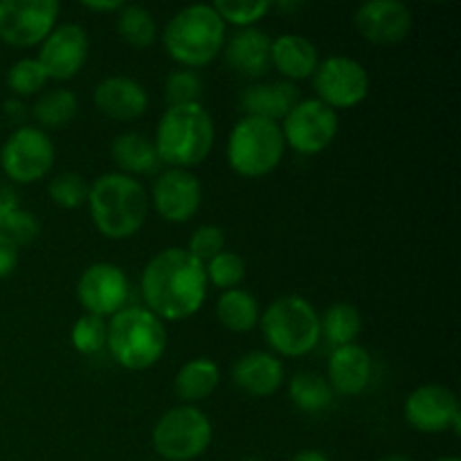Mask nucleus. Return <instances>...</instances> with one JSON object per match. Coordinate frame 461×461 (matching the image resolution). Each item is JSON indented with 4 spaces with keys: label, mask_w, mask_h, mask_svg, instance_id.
Instances as JSON below:
<instances>
[{
    "label": "nucleus",
    "mask_w": 461,
    "mask_h": 461,
    "mask_svg": "<svg viewBox=\"0 0 461 461\" xmlns=\"http://www.w3.org/2000/svg\"><path fill=\"white\" fill-rule=\"evenodd\" d=\"M225 23L212 5H187L169 18L162 32L167 54L189 70L205 68L223 52Z\"/></svg>",
    "instance_id": "obj_4"
},
{
    "label": "nucleus",
    "mask_w": 461,
    "mask_h": 461,
    "mask_svg": "<svg viewBox=\"0 0 461 461\" xmlns=\"http://www.w3.org/2000/svg\"><path fill=\"white\" fill-rule=\"evenodd\" d=\"M54 144L39 126H18L3 144L0 165L12 183L32 185L43 180L54 165Z\"/></svg>",
    "instance_id": "obj_9"
},
{
    "label": "nucleus",
    "mask_w": 461,
    "mask_h": 461,
    "mask_svg": "<svg viewBox=\"0 0 461 461\" xmlns=\"http://www.w3.org/2000/svg\"><path fill=\"white\" fill-rule=\"evenodd\" d=\"M363 329V318H360L358 309L347 302H336L320 315V338L336 347L354 345L356 338L360 336Z\"/></svg>",
    "instance_id": "obj_27"
},
{
    "label": "nucleus",
    "mask_w": 461,
    "mask_h": 461,
    "mask_svg": "<svg viewBox=\"0 0 461 461\" xmlns=\"http://www.w3.org/2000/svg\"><path fill=\"white\" fill-rule=\"evenodd\" d=\"M228 165L241 178H264L273 174L286 153L277 122L243 115L228 138Z\"/></svg>",
    "instance_id": "obj_7"
},
{
    "label": "nucleus",
    "mask_w": 461,
    "mask_h": 461,
    "mask_svg": "<svg viewBox=\"0 0 461 461\" xmlns=\"http://www.w3.org/2000/svg\"><path fill=\"white\" fill-rule=\"evenodd\" d=\"M412 9L401 0H367L354 14V27L365 41L394 45L412 32Z\"/></svg>",
    "instance_id": "obj_17"
},
{
    "label": "nucleus",
    "mask_w": 461,
    "mask_h": 461,
    "mask_svg": "<svg viewBox=\"0 0 461 461\" xmlns=\"http://www.w3.org/2000/svg\"><path fill=\"white\" fill-rule=\"evenodd\" d=\"M259 329L273 354L284 358L309 356L320 342V315L306 297L284 295L266 306Z\"/></svg>",
    "instance_id": "obj_6"
},
{
    "label": "nucleus",
    "mask_w": 461,
    "mask_h": 461,
    "mask_svg": "<svg viewBox=\"0 0 461 461\" xmlns=\"http://www.w3.org/2000/svg\"><path fill=\"white\" fill-rule=\"evenodd\" d=\"M165 97L169 106H183V104H201L203 79L196 70L178 68L169 72L165 79Z\"/></svg>",
    "instance_id": "obj_34"
},
{
    "label": "nucleus",
    "mask_w": 461,
    "mask_h": 461,
    "mask_svg": "<svg viewBox=\"0 0 461 461\" xmlns=\"http://www.w3.org/2000/svg\"><path fill=\"white\" fill-rule=\"evenodd\" d=\"M48 84V72L39 63V59H21L7 72V86L18 97H30L41 93Z\"/></svg>",
    "instance_id": "obj_35"
},
{
    "label": "nucleus",
    "mask_w": 461,
    "mask_h": 461,
    "mask_svg": "<svg viewBox=\"0 0 461 461\" xmlns=\"http://www.w3.org/2000/svg\"><path fill=\"white\" fill-rule=\"evenodd\" d=\"M270 36L259 27H243L225 39L223 54L228 66L248 79H259L270 68Z\"/></svg>",
    "instance_id": "obj_21"
},
{
    "label": "nucleus",
    "mask_w": 461,
    "mask_h": 461,
    "mask_svg": "<svg viewBox=\"0 0 461 461\" xmlns=\"http://www.w3.org/2000/svg\"><path fill=\"white\" fill-rule=\"evenodd\" d=\"M207 284L221 288V291H232L246 279V259L239 252L223 250L205 264Z\"/></svg>",
    "instance_id": "obj_32"
},
{
    "label": "nucleus",
    "mask_w": 461,
    "mask_h": 461,
    "mask_svg": "<svg viewBox=\"0 0 461 461\" xmlns=\"http://www.w3.org/2000/svg\"><path fill=\"white\" fill-rule=\"evenodd\" d=\"M151 201L167 223H187L201 210L203 185L189 169H167L153 180Z\"/></svg>",
    "instance_id": "obj_15"
},
{
    "label": "nucleus",
    "mask_w": 461,
    "mask_h": 461,
    "mask_svg": "<svg viewBox=\"0 0 461 461\" xmlns=\"http://www.w3.org/2000/svg\"><path fill=\"white\" fill-rule=\"evenodd\" d=\"M405 421L419 432L426 435H437V432L453 430L455 435L461 432V412L459 401L450 387L421 385L408 396L403 405Z\"/></svg>",
    "instance_id": "obj_14"
},
{
    "label": "nucleus",
    "mask_w": 461,
    "mask_h": 461,
    "mask_svg": "<svg viewBox=\"0 0 461 461\" xmlns=\"http://www.w3.org/2000/svg\"><path fill=\"white\" fill-rule=\"evenodd\" d=\"M185 250L194 257L196 261H201L203 266L210 259H214L219 252L225 250V232L219 225L205 223L201 228H196L189 237V243Z\"/></svg>",
    "instance_id": "obj_37"
},
{
    "label": "nucleus",
    "mask_w": 461,
    "mask_h": 461,
    "mask_svg": "<svg viewBox=\"0 0 461 461\" xmlns=\"http://www.w3.org/2000/svg\"><path fill=\"white\" fill-rule=\"evenodd\" d=\"M214 138L216 129L210 111L203 104H183L162 113L153 147L162 165L192 171L207 160Z\"/></svg>",
    "instance_id": "obj_3"
},
{
    "label": "nucleus",
    "mask_w": 461,
    "mask_h": 461,
    "mask_svg": "<svg viewBox=\"0 0 461 461\" xmlns=\"http://www.w3.org/2000/svg\"><path fill=\"white\" fill-rule=\"evenodd\" d=\"M167 327L144 306H124L106 322V349L120 367L144 372L167 351Z\"/></svg>",
    "instance_id": "obj_5"
},
{
    "label": "nucleus",
    "mask_w": 461,
    "mask_h": 461,
    "mask_svg": "<svg viewBox=\"0 0 461 461\" xmlns=\"http://www.w3.org/2000/svg\"><path fill=\"white\" fill-rule=\"evenodd\" d=\"M288 396H291L293 405L306 414L324 412L331 408L333 399H336L327 378L315 372L295 374L288 383Z\"/></svg>",
    "instance_id": "obj_28"
},
{
    "label": "nucleus",
    "mask_w": 461,
    "mask_h": 461,
    "mask_svg": "<svg viewBox=\"0 0 461 461\" xmlns=\"http://www.w3.org/2000/svg\"><path fill=\"white\" fill-rule=\"evenodd\" d=\"M84 5L86 9H90V12H99V14H113V12H120L122 9V0H102V3H99V0H86V3H81Z\"/></svg>",
    "instance_id": "obj_42"
},
{
    "label": "nucleus",
    "mask_w": 461,
    "mask_h": 461,
    "mask_svg": "<svg viewBox=\"0 0 461 461\" xmlns=\"http://www.w3.org/2000/svg\"><path fill=\"white\" fill-rule=\"evenodd\" d=\"M111 158L117 165L120 174L131 176H151L160 169V158H158L153 140L142 133H122L113 140Z\"/></svg>",
    "instance_id": "obj_24"
},
{
    "label": "nucleus",
    "mask_w": 461,
    "mask_h": 461,
    "mask_svg": "<svg viewBox=\"0 0 461 461\" xmlns=\"http://www.w3.org/2000/svg\"><path fill=\"white\" fill-rule=\"evenodd\" d=\"M88 189L90 185L86 183L84 176L77 171H63V174L54 176L48 192L54 205H59L61 210H77L88 201Z\"/></svg>",
    "instance_id": "obj_33"
},
{
    "label": "nucleus",
    "mask_w": 461,
    "mask_h": 461,
    "mask_svg": "<svg viewBox=\"0 0 461 461\" xmlns=\"http://www.w3.org/2000/svg\"><path fill=\"white\" fill-rule=\"evenodd\" d=\"M72 347L79 351L81 356H95L99 351L106 349V320L97 318V315H81L70 331Z\"/></svg>",
    "instance_id": "obj_36"
},
{
    "label": "nucleus",
    "mask_w": 461,
    "mask_h": 461,
    "mask_svg": "<svg viewBox=\"0 0 461 461\" xmlns=\"http://www.w3.org/2000/svg\"><path fill=\"white\" fill-rule=\"evenodd\" d=\"M117 34L133 48H149L158 39V23L142 5H122L115 18Z\"/></svg>",
    "instance_id": "obj_30"
},
{
    "label": "nucleus",
    "mask_w": 461,
    "mask_h": 461,
    "mask_svg": "<svg viewBox=\"0 0 461 461\" xmlns=\"http://www.w3.org/2000/svg\"><path fill=\"white\" fill-rule=\"evenodd\" d=\"M61 5L57 0H3L0 3V41L12 48L43 43L57 27Z\"/></svg>",
    "instance_id": "obj_12"
},
{
    "label": "nucleus",
    "mask_w": 461,
    "mask_h": 461,
    "mask_svg": "<svg viewBox=\"0 0 461 461\" xmlns=\"http://www.w3.org/2000/svg\"><path fill=\"white\" fill-rule=\"evenodd\" d=\"M144 309L162 322H180L203 309L207 297L205 266L185 248H165L149 259L140 277Z\"/></svg>",
    "instance_id": "obj_1"
},
{
    "label": "nucleus",
    "mask_w": 461,
    "mask_h": 461,
    "mask_svg": "<svg viewBox=\"0 0 461 461\" xmlns=\"http://www.w3.org/2000/svg\"><path fill=\"white\" fill-rule=\"evenodd\" d=\"M241 461H261L259 457H246V459H241Z\"/></svg>",
    "instance_id": "obj_46"
},
{
    "label": "nucleus",
    "mask_w": 461,
    "mask_h": 461,
    "mask_svg": "<svg viewBox=\"0 0 461 461\" xmlns=\"http://www.w3.org/2000/svg\"><path fill=\"white\" fill-rule=\"evenodd\" d=\"M131 295V284L124 270L111 261L90 264L77 282V300L86 313L106 320L120 313Z\"/></svg>",
    "instance_id": "obj_13"
},
{
    "label": "nucleus",
    "mask_w": 461,
    "mask_h": 461,
    "mask_svg": "<svg viewBox=\"0 0 461 461\" xmlns=\"http://www.w3.org/2000/svg\"><path fill=\"white\" fill-rule=\"evenodd\" d=\"M79 111V99L68 88H52L41 95L32 106V115L45 129H61L70 124Z\"/></svg>",
    "instance_id": "obj_29"
},
{
    "label": "nucleus",
    "mask_w": 461,
    "mask_h": 461,
    "mask_svg": "<svg viewBox=\"0 0 461 461\" xmlns=\"http://www.w3.org/2000/svg\"><path fill=\"white\" fill-rule=\"evenodd\" d=\"M95 228L113 241H124L142 230L149 214V196L138 178L111 171L90 183L88 201Z\"/></svg>",
    "instance_id": "obj_2"
},
{
    "label": "nucleus",
    "mask_w": 461,
    "mask_h": 461,
    "mask_svg": "<svg viewBox=\"0 0 461 461\" xmlns=\"http://www.w3.org/2000/svg\"><path fill=\"white\" fill-rule=\"evenodd\" d=\"M18 266V246L0 232V279L9 277Z\"/></svg>",
    "instance_id": "obj_39"
},
{
    "label": "nucleus",
    "mask_w": 461,
    "mask_h": 461,
    "mask_svg": "<svg viewBox=\"0 0 461 461\" xmlns=\"http://www.w3.org/2000/svg\"><path fill=\"white\" fill-rule=\"evenodd\" d=\"M300 102V90L291 81H259L241 93V108L246 115L282 122Z\"/></svg>",
    "instance_id": "obj_23"
},
{
    "label": "nucleus",
    "mask_w": 461,
    "mask_h": 461,
    "mask_svg": "<svg viewBox=\"0 0 461 461\" xmlns=\"http://www.w3.org/2000/svg\"><path fill=\"white\" fill-rule=\"evenodd\" d=\"M93 102L102 115L115 122H133L149 108V95L140 81L115 75L99 81L93 93Z\"/></svg>",
    "instance_id": "obj_18"
},
{
    "label": "nucleus",
    "mask_w": 461,
    "mask_h": 461,
    "mask_svg": "<svg viewBox=\"0 0 461 461\" xmlns=\"http://www.w3.org/2000/svg\"><path fill=\"white\" fill-rule=\"evenodd\" d=\"M21 210V203H18L16 189H12L9 185L0 183V232L7 225V221L12 219L16 212Z\"/></svg>",
    "instance_id": "obj_40"
},
{
    "label": "nucleus",
    "mask_w": 461,
    "mask_h": 461,
    "mask_svg": "<svg viewBox=\"0 0 461 461\" xmlns=\"http://www.w3.org/2000/svg\"><path fill=\"white\" fill-rule=\"evenodd\" d=\"M288 461H331V459H329L324 453H320V450H300V453L293 455Z\"/></svg>",
    "instance_id": "obj_43"
},
{
    "label": "nucleus",
    "mask_w": 461,
    "mask_h": 461,
    "mask_svg": "<svg viewBox=\"0 0 461 461\" xmlns=\"http://www.w3.org/2000/svg\"><path fill=\"white\" fill-rule=\"evenodd\" d=\"M381 461H412V459L405 457V455H387V457H383Z\"/></svg>",
    "instance_id": "obj_44"
},
{
    "label": "nucleus",
    "mask_w": 461,
    "mask_h": 461,
    "mask_svg": "<svg viewBox=\"0 0 461 461\" xmlns=\"http://www.w3.org/2000/svg\"><path fill=\"white\" fill-rule=\"evenodd\" d=\"M221 383V369L212 358H194L178 369L174 392L183 405H194L210 399Z\"/></svg>",
    "instance_id": "obj_25"
},
{
    "label": "nucleus",
    "mask_w": 461,
    "mask_h": 461,
    "mask_svg": "<svg viewBox=\"0 0 461 461\" xmlns=\"http://www.w3.org/2000/svg\"><path fill=\"white\" fill-rule=\"evenodd\" d=\"M270 66L282 72L284 81H304L315 75L320 66V50L302 34H279L270 43Z\"/></svg>",
    "instance_id": "obj_22"
},
{
    "label": "nucleus",
    "mask_w": 461,
    "mask_h": 461,
    "mask_svg": "<svg viewBox=\"0 0 461 461\" xmlns=\"http://www.w3.org/2000/svg\"><path fill=\"white\" fill-rule=\"evenodd\" d=\"M338 113L320 99H300L282 120L284 142L300 156H318L327 151L338 135Z\"/></svg>",
    "instance_id": "obj_10"
},
{
    "label": "nucleus",
    "mask_w": 461,
    "mask_h": 461,
    "mask_svg": "<svg viewBox=\"0 0 461 461\" xmlns=\"http://www.w3.org/2000/svg\"><path fill=\"white\" fill-rule=\"evenodd\" d=\"M88 48V34L84 27L79 23H63L45 36L36 59L48 72V79L68 81L86 66Z\"/></svg>",
    "instance_id": "obj_16"
},
{
    "label": "nucleus",
    "mask_w": 461,
    "mask_h": 461,
    "mask_svg": "<svg viewBox=\"0 0 461 461\" xmlns=\"http://www.w3.org/2000/svg\"><path fill=\"white\" fill-rule=\"evenodd\" d=\"M216 318L228 331L250 333L252 329L259 327V302L252 293L243 291V288L223 291L216 302Z\"/></svg>",
    "instance_id": "obj_26"
},
{
    "label": "nucleus",
    "mask_w": 461,
    "mask_h": 461,
    "mask_svg": "<svg viewBox=\"0 0 461 461\" xmlns=\"http://www.w3.org/2000/svg\"><path fill=\"white\" fill-rule=\"evenodd\" d=\"M212 421L196 405H178L158 419L153 428V448L165 461H194L210 448Z\"/></svg>",
    "instance_id": "obj_8"
},
{
    "label": "nucleus",
    "mask_w": 461,
    "mask_h": 461,
    "mask_svg": "<svg viewBox=\"0 0 461 461\" xmlns=\"http://www.w3.org/2000/svg\"><path fill=\"white\" fill-rule=\"evenodd\" d=\"M284 363L270 351H248L234 363L232 381L243 394L255 396V399H266L282 390Z\"/></svg>",
    "instance_id": "obj_19"
},
{
    "label": "nucleus",
    "mask_w": 461,
    "mask_h": 461,
    "mask_svg": "<svg viewBox=\"0 0 461 461\" xmlns=\"http://www.w3.org/2000/svg\"><path fill=\"white\" fill-rule=\"evenodd\" d=\"M437 461H461L459 457H439Z\"/></svg>",
    "instance_id": "obj_45"
},
{
    "label": "nucleus",
    "mask_w": 461,
    "mask_h": 461,
    "mask_svg": "<svg viewBox=\"0 0 461 461\" xmlns=\"http://www.w3.org/2000/svg\"><path fill=\"white\" fill-rule=\"evenodd\" d=\"M313 88L318 93L315 99L338 113L363 104L372 88V81L363 63L345 54H333L320 59V66L313 75Z\"/></svg>",
    "instance_id": "obj_11"
},
{
    "label": "nucleus",
    "mask_w": 461,
    "mask_h": 461,
    "mask_svg": "<svg viewBox=\"0 0 461 461\" xmlns=\"http://www.w3.org/2000/svg\"><path fill=\"white\" fill-rule=\"evenodd\" d=\"M212 7L216 9L225 25L230 23L243 30V27H257V23L264 21L273 9V3L270 0H219Z\"/></svg>",
    "instance_id": "obj_31"
},
{
    "label": "nucleus",
    "mask_w": 461,
    "mask_h": 461,
    "mask_svg": "<svg viewBox=\"0 0 461 461\" xmlns=\"http://www.w3.org/2000/svg\"><path fill=\"white\" fill-rule=\"evenodd\" d=\"M5 115H7L12 122H16V124L25 126L23 122H25L27 117V106L21 102V99H7V102H5Z\"/></svg>",
    "instance_id": "obj_41"
},
{
    "label": "nucleus",
    "mask_w": 461,
    "mask_h": 461,
    "mask_svg": "<svg viewBox=\"0 0 461 461\" xmlns=\"http://www.w3.org/2000/svg\"><path fill=\"white\" fill-rule=\"evenodd\" d=\"M372 356L360 345L336 347L329 358L327 381L333 394L338 396H360L372 383Z\"/></svg>",
    "instance_id": "obj_20"
},
{
    "label": "nucleus",
    "mask_w": 461,
    "mask_h": 461,
    "mask_svg": "<svg viewBox=\"0 0 461 461\" xmlns=\"http://www.w3.org/2000/svg\"><path fill=\"white\" fill-rule=\"evenodd\" d=\"M39 232H41V225L39 221H36V216L32 214V212L23 210V207L7 221V225L3 228V234H7L18 248L34 241V239L39 237Z\"/></svg>",
    "instance_id": "obj_38"
}]
</instances>
